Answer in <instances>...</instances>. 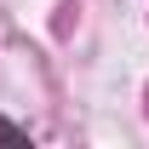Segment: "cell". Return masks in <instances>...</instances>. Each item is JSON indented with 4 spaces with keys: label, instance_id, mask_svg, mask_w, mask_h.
Listing matches in <instances>:
<instances>
[{
    "label": "cell",
    "instance_id": "6da1fadb",
    "mask_svg": "<svg viewBox=\"0 0 149 149\" xmlns=\"http://www.w3.org/2000/svg\"><path fill=\"white\" fill-rule=\"evenodd\" d=\"M0 143H12V149H17V143H23V132H17V126H6V120H0Z\"/></svg>",
    "mask_w": 149,
    "mask_h": 149
}]
</instances>
